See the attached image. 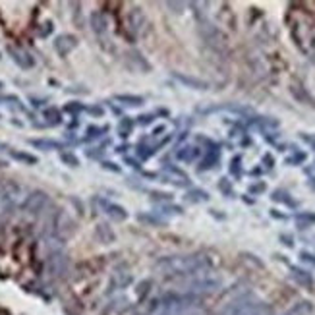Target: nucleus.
<instances>
[{
    "label": "nucleus",
    "mask_w": 315,
    "mask_h": 315,
    "mask_svg": "<svg viewBox=\"0 0 315 315\" xmlns=\"http://www.w3.org/2000/svg\"><path fill=\"white\" fill-rule=\"evenodd\" d=\"M197 149L195 147H184V151H180L178 153V159L180 161H191L193 157H197Z\"/></svg>",
    "instance_id": "17"
},
{
    "label": "nucleus",
    "mask_w": 315,
    "mask_h": 315,
    "mask_svg": "<svg viewBox=\"0 0 315 315\" xmlns=\"http://www.w3.org/2000/svg\"><path fill=\"white\" fill-rule=\"evenodd\" d=\"M2 87H4V83H2V81H0V89H2Z\"/></svg>",
    "instance_id": "31"
},
{
    "label": "nucleus",
    "mask_w": 315,
    "mask_h": 315,
    "mask_svg": "<svg viewBox=\"0 0 315 315\" xmlns=\"http://www.w3.org/2000/svg\"><path fill=\"white\" fill-rule=\"evenodd\" d=\"M16 161H22V163H27V164H35L37 163V157H33V155H29V153H20V151H10Z\"/></svg>",
    "instance_id": "15"
},
{
    "label": "nucleus",
    "mask_w": 315,
    "mask_h": 315,
    "mask_svg": "<svg viewBox=\"0 0 315 315\" xmlns=\"http://www.w3.org/2000/svg\"><path fill=\"white\" fill-rule=\"evenodd\" d=\"M139 219H141V221H147V223H151V225H157V227H161V225H163L159 219H155V217H147V215H139Z\"/></svg>",
    "instance_id": "23"
},
{
    "label": "nucleus",
    "mask_w": 315,
    "mask_h": 315,
    "mask_svg": "<svg viewBox=\"0 0 315 315\" xmlns=\"http://www.w3.org/2000/svg\"><path fill=\"white\" fill-rule=\"evenodd\" d=\"M10 54H12V58L16 62L20 64L22 68H31L33 66V58L24 51H16V49H10Z\"/></svg>",
    "instance_id": "8"
},
{
    "label": "nucleus",
    "mask_w": 315,
    "mask_h": 315,
    "mask_svg": "<svg viewBox=\"0 0 315 315\" xmlns=\"http://www.w3.org/2000/svg\"><path fill=\"white\" fill-rule=\"evenodd\" d=\"M47 205H49V195L45 191H33V193H29L26 197V201H24L22 207H24L26 213L39 215L47 209Z\"/></svg>",
    "instance_id": "2"
},
{
    "label": "nucleus",
    "mask_w": 315,
    "mask_h": 315,
    "mask_svg": "<svg viewBox=\"0 0 315 315\" xmlns=\"http://www.w3.org/2000/svg\"><path fill=\"white\" fill-rule=\"evenodd\" d=\"M311 303L309 302H300V303H296L292 309H288L284 315H309L311 313Z\"/></svg>",
    "instance_id": "12"
},
{
    "label": "nucleus",
    "mask_w": 315,
    "mask_h": 315,
    "mask_svg": "<svg viewBox=\"0 0 315 315\" xmlns=\"http://www.w3.org/2000/svg\"><path fill=\"white\" fill-rule=\"evenodd\" d=\"M16 195H18V188L14 184H4L0 186V219L6 217L14 209L16 205Z\"/></svg>",
    "instance_id": "3"
},
{
    "label": "nucleus",
    "mask_w": 315,
    "mask_h": 315,
    "mask_svg": "<svg viewBox=\"0 0 315 315\" xmlns=\"http://www.w3.org/2000/svg\"><path fill=\"white\" fill-rule=\"evenodd\" d=\"M95 203L101 207L102 213L109 215V217L114 219V221H126L128 219V213L124 211V207H120V205H116V203L109 201V199H101V197H97Z\"/></svg>",
    "instance_id": "5"
},
{
    "label": "nucleus",
    "mask_w": 315,
    "mask_h": 315,
    "mask_svg": "<svg viewBox=\"0 0 315 315\" xmlns=\"http://www.w3.org/2000/svg\"><path fill=\"white\" fill-rule=\"evenodd\" d=\"M132 130H134V120H132V118H122V120L118 122V134H120L122 138H128V136L132 134Z\"/></svg>",
    "instance_id": "14"
},
{
    "label": "nucleus",
    "mask_w": 315,
    "mask_h": 315,
    "mask_svg": "<svg viewBox=\"0 0 315 315\" xmlns=\"http://www.w3.org/2000/svg\"><path fill=\"white\" fill-rule=\"evenodd\" d=\"M155 269L168 278H188L195 275H203L211 269V261L207 255L189 253V255H168L159 259Z\"/></svg>",
    "instance_id": "1"
},
{
    "label": "nucleus",
    "mask_w": 315,
    "mask_h": 315,
    "mask_svg": "<svg viewBox=\"0 0 315 315\" xmlns=\"http://www.w3.org/2000/svg\"><path fill=\"white\" fill-rule=\"evenodd\" d=\"M79 109H81L79 104H68V107H66V111H70V113H76V111H79Z\"/></svg>",
    "instance_id": "28"
},
{
    "label": "nucleus",
    "mask_w": 315,
    "mask_h": 315,
    "mask_svg": "<svg viewBox=\"0 0 315 315\" xmlns=\"http://www.w3.org/2000/svg\"><path fill=\"white\" fill-rule=\"evenodd\" d=\"M292 275L298 278L302 284H305V286H313V278L309 277L307 273H303V271H300V269H292Z\"/></svg>",
    "instance_id": "16"
},
{
    "label": "nucleus",
    "mask_w": 315,
    "mask_h": 315,
    "mask_svg": "<svg viewBox=\"0 0 315 315\" xmlns=\"http://www.w3.org/2000/svg\"><path fill=\"white\" fill-rule=\"evenodd\" d=\"M31 145L41 147V149H45V151H49V149H62V143L51 141V139H31Z\"/></svg>",
    "instance_id": "11"
},
{
    "label": "nucleus",
    "mask_w": 315,
    "mask_h": 315,
    "mask_svg": "<svg viewBox=\"0 0 315 315\" xmlns=\"http://www.w3.org/2000/svg\"><path fill=\"white\" fill-rule=\"evenodd\" d=\"M77 39L74 35H60V37L54 39V49L60 56H66L72 49H76Z\"/></svg>",
    "instance_id": "6"
},
{
    "label": "nucleus",
    "mask_w": 315,
    "mask_h": 315,
    "mask_svg": "<svg viewBox=\"0 0 315 315\" xmlns=\"http://www.w3.org/2000/svg\"><path fill=\"white\" fill-rule=\"evenodd\" d=\"M284 195H286L284 191H275V193H273V199H275V201H284V203H288V205H292V207H294V205H296V201H292L290 197H284Z\"/></svg>",
    "instance_id": "19"
},
{
    "label": "nucleus",
    "mask_w": 315,
    "mask_h": 315,
    "mask_svg": "<svg viewBox=\"0 0 315 315\" xmlns=\"http://www.w3.org/2000/svg\"><path fill=\"white\" fill-rule=\"evenodd\" d=\"M221 189H223V191H228V193H232L230 186L227 184V178H223V182H221Z\"/></svg>",
    "instance_id": "27"
},
{
    "label": "nucleus",
    "mask_w": 315,
    "mask_h": 315,
    "mask_svg": "<svg viewBox=\"0 0 315 315\" xmlns=\"http://www.w3.org/2000/svg\"><path fill=\"white\" fill-rule=\"evenodd\" d=\"M188 199L189 201H207L209 195H207L205 191H201V189H191L188 193Z\"/></svg>",
    "instance_id": "18"
},
{
    "label": "nucleus",
    "mask_w": 315,
    "mask_h": 315,
    "mask_svg": "<svg viewBox=\"0 0 315 315\" xmlns=\"http://www.w3.org/2000/svg\"><path fill=\"white\" fill-rule=\"evenodd\" d=\"M104 168H109V170H118V166H113V163H102Z\"/></svg>",
    "instance_id": "30"
},
{
    "label": "nucleus",
    "mask_w": 315,
    "mask_h": 315,
    "mask_svg": "<svg viewBox=\"0 0 315 315\" xmlns=\"http://www.w3.org/2000/svg\"><path fill=\"white\" fill-rule=\"evenodd\" d=\"M47 265H49V273L52 277H64L68 271V257L62 250H52Z\"/></svg>",
    "instance_id": "4"
},
{
    "label": "nucleus",
    "mask_w": 315,
    "mask_h": 315,
    "mask_svg": "<svg viewBox=\"0 0 315 315\" xmlns=\"http://www.w3.org/2000/svg\"><path fill=\"white\" fill-rule=\"evenodd\" d=\"M240 161H242L240 157H234V159H232V163H230V172H232L236 178L240 176Z\"/></svg>",
    "instance_id": "20"
},
{
    "label": "nucleus",
    "mask_w": 315,
    "mask_h": 315,
    "mask_svg": "<svg viewBox=\"0 0 315 315\" xmlns=\"http://www.w3.org/2000/svg\"><path fill=\"white\" fill-rule=\"evenodd\" d=\"M303 159H305V155H303V153H300L298 157H292V159H286V163L292 164V163H296V161H303Z\"/></svg>",
    "instance_id": "26"
},
{
    "label": "nucleus",
    "mask_w": 315,
    "mask_h": 315,
    "mask_svg": "<svg viewBox=\"0 0 315 315\" xmlns=\"http://www.w3.org/2000/svg\"><path fill=\"white\" fill-rule=\"evenodd\" d=\"M107 128H89V136L87 139H93V138H97V136H101V132H104Z\"/></svg>",
    "instance_id": "22"
},
{
    "label": "nucleus",
    "mask_w": 315,
    "mask_h": 315,
    "mask_svg": "<svg viewBox=\"0 0 315 315\" xmlns=\"http://www.w3.org/2000/svg\"><path fill=\"white\" fill-rule=\"evenodd\" d=\"M139 118H141V120H139L141 124H147V122H151L153 120V116H147V114H145V116H139Z\"/></svg>",
    "instance_id": "29"
},
{
    "label": "nucleus",
    "mask_w": 315,
    "mask_h": 315,
    "mask_svg": "<svg viewBox=\"0 0 315 315\" xmlns=\"http://www.w3.org/2000/svg\"><path fill=\"white\" fill-rule=\"evenodd\" d=\"M89 20H91V27H93V31H95V33H99V35H101V33L107 31L109 24H107V18H104L101 12H93Z\"/></svg>",
    "instance_id": "7"
},
{
    "label": "nucleus",
    "mask_w": 315,
    "mask_h": 315,
    "mask_svg": "<svg viewBox=\"0 0 315 315\" xmlns=\"http://www.w3.org/2000/svg\"><path fill=\"white\" fill-rule=\"evenodd\" d=\"M302 261H307V263H311V265H315V257L311 255V253H305V252H302Z\"/></svg>",
    "instance_id": "24"
},
{
    "label": "nucleus",
    "mask_w": 315,
    "mask_h": 315,
    "mask_svg": "<svg viewBox=\"0 0 315 315\" xmlns=\"http://www.w3.org/2000/svg\"><path fill=\"white\" fill-rule=\"evenodd\" d=\"M178 81H182L184 85H188V87H193V89H207V83L201 81V79H195V77H189V76H184V74H174Z\"/></svg>",
    "instance_id": "9"
},
{
    "label": "nucleus",
    "mask_w": 315,
    "mask_h": 315,
    "mask_svg": "<svg viewBox=\"0 0 315 315\" xmlns=\"http://www.w3.org/2000/svg\"><path fill=\"white\" fill-rule=\"evenodd\" d=\"M116 101L124 102L126 107H141L143 104V97H138V95H116Z\"/></svg>",
    "instance_id": "13"
},
{
    "label": "nucleus",
    "mask_w": 315,
    "mask_h": 315,
    "mask_svg": "<svg viewBox=\"0 0 315 315\" xmlns=\"http://www.w3.org/2000/svg\"><path fill=\"white\" fill-rule=\"evenodd\" d=\"M263 189H265V184L261 182V184H253L252 188H250V191H252V193H257V191H263Z\"/></svg>",
    "instance_id": "25"
},
{
    "label": "nucleus",
    "mask_w": 315,
    "mask_h": 315,
    "mask_svg": "<svg viewBox=\"0 0 315 315\" xmlns=\"http://www.w3.org/2000/svg\"><path fill=\"white\" fill-rule=\"evenodd\" d=\"M230 315H261L259 313V309H257V305H253V303H240L236 305Z\"/></svg>",
    "instance_id": "10"
},
{
    "label": "nucleus",
    "mask_w": 315,
    "mask_h": 315,
    "mask_svg": "<svg viewBox=\"0 0 315 315\" xmlns=\"http://www.w3.org/2000/svg\"><path fill=\"white\" fill-rule=\"evenodd\" d=\"M62 161H64V163H68L70 166H77V159L74 157V155H68V153H64Z\"/></svg>",
    "instance_id": "21"
}]
</instances>
